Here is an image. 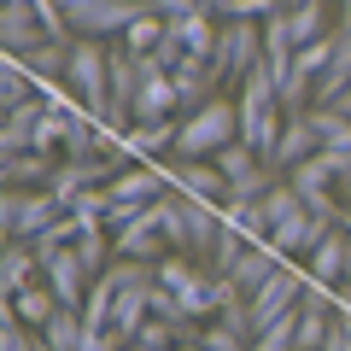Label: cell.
I'll list each match as a JSON object with an SVG mask.
<instances>
[{
  "label": "cell",
  "mask_w": 351,
  "mask_h": 351,
  "mask_svg": "<svg viewBox=\"0 0 351 351\" xmlns=\"http://www.w3.org/2000/svg\"><path fill=\"white\" fill-rule=\"evenodd\" d=\"M158 211H164V240H170V252H188V258H199V252H205V258H211L217 234H223V205L164 193Z\"/></svg>",
  "instance_id": "cell-1"
},
{
  "label": "cell",
  "mask_w": 351,
  "mask_h": 351,
  "mask_svg": "<svg viewBox=\"0 0 351 351\" xmlns=\"http://www.w3.org/2000/svg\"><path fill=\"white\" fill-rule=\"evenodd\" d=\"M64 88L106 123V112H112V41L76 36L71 41V64H64Z\"/></svg>",
  "instance_id": "cell-2"
},
{
  "label": "cell",
  "mask_w": 351,
  "mask_h": 351,
  "mask_svg": "<svg viewBox=\"0 0 351 351\" xmlns=\"http://www.w3.org/2000/svg\"><path fill=\"white\" fill-rule=\"evenodd\" d=\"M240 141V106L234 100H205L199 112L182 117V135H176V158H217V152Z\"/></svg>",
  "instance_id": "cell-3"
},
{
  "label": "cell",
  "mask_w": 351,
  "mask_h": 351,
  "mask_svg": "<svg viewBox=\"0 0 351 351\" xmlns=\"http://www.w3.org/2000/svg\"><path fill=\"white\" fill-rule=\"evenodd\" d=\"M258 64H263V18H223V36L211 53L217 88H240Z\"/></svg>",
  "instance_id": "cell-4"
},
{
  "label": "cell",
  "mask_w": 351,
  "mask_h": 351,
  "mask_svg": "<svg viewBox=\"0 0 351 351\" xmlns=\"http://www.w3.org/2000/svg\"><path fill=\"white\" fill-rule=\"evenodd\" d=\"M71 36H94V41H117L135 18L152 12V0H59Z\"/></svg>",
  "instance_id": "cell-5"
},
{
  "label": "cell",
  "mask_w": 351,
  "mask_h": 351,
  "mask_svg": "<svg viewBox=\"0 0 351 351\" xmlns=\"http://www.w3.org/2000/svg\"><path fill=\"white\" fill-rule=\"evenodd\" d=\"M64 211H71V205H64L59 193H47V188H6L0 193V228H6V240L47 234Z\"/></svg>",
  "instance_id": "cell-6"
},
{
  "label": "cell",
  "mask_w": 351,
  "mask_h": 351,
  "mask_svg": "<svg viewBox=\"0 0 351 351\" xmlns=\"http://www.w3.org/2000/svg\"><path fill=\"white\" fill-rule=\"evenodd\" d=\"M164 252H170V240H164V211L158 205H147V211L135 217V223H123L112 234V258H141V263H158Z\"/></svg>",
  "instance_id": "cell-7"
},
{
  "label": "cell",
  "mask_w": 351,
  "mask_h": 351,
  "mask_svg": "<svg viewBox=\"0 0 351 351\" xmlns=\"http://www.w3.org/2000/svg\"><path fill=\"white\" fill-rule=\"evenodd\" d=\"M176 135H182V117H164V123H129L117 135V158L123 164H158L164 152H176Z\"/></svg>",
  "instance_id": "cell-8"
},
{
  "label": "cell",
  "mask_w": 351,
  "mask_h": 351,
  "mask_svg": "<svg viewBox=\"0 0 351 351\" xmlns=\"http://www.w3.org/2000/svg\"><path fill=\"white\" fill-rule=\"evenodd\" d=\"M164 170H170V188L182 193V199H205V205L228 199V176L217 170L211 158H170Z\"/></svg>",
  "instance_id": "cell-9"
},
{
  "label": "cell",
  "mask_w": 351,
  "mask_h": 351,
  "mask_svg": "<svg viewBox=\"0 0 351 351\" xmlns=\"http://www.w3.org/2000/svg\"><path fill=\"white\" fill-rule=\"evenodd\" d=\"M41 281H47V287L59 293V304H71V311H82L88 287H94V276H88V263H82V252H76V246L53 252V258L41 263Z\"/></svg>",
  "instance_id": "cell-10"
},
{
  "label": "cell",
  "mask_w": 351,
  "mask_h": 351,
  "mask_svg": "<svg viewBox=\"0 0 351 351\" xmlns=\"http://www.w3.org/2000/svg\"><path fill=\"white\" fill-rule=\"evenodd\" d=\"M328 228H339V223H328V217H316L311 205H299V211L287 217V223H276L269 228V246L281 252V258H311L316 246H322V234Z\"/></svg>",
  "instance_id": "cell-11"
},
{
  "label": "cell",
  "mask_w": 351,
  "mask_h": 351,
  "mask_svg": "<svg viewBox=\"0 0 351 351\" xmlns=\"http://www.w3.org/2000/svg\"><path fill=\"white\" fill-rule=\"evenodd\" d=\"M164 117H182V94L170 71H152L135 94V123H164Z\"/></svg>",
  "instance_id": "cell-12"
},
{
  "label": "cell",
  "mask_w": 351,
  "mask_h": 351,
  "mask_svg": "<svg viewBox=\"0 0 351 351\" xmlns=\"http://www.w3.org/2000/svg\"><path fill=\"white\" fill-rule=\"evenodd\" d=\"M281 263H287V258H281V252L269 246V240H252V246H246V258L234 263V276H228V281H234V293H240V299H252V293H258L263 281L276 276Z\"/></svg>",
  "instance_id": "cell-13"
},
{
  "label": "cell",
  "mask_w": 351,
  "mask_h": 351,
  "mask_svg": "<svg viewBox=\"0 0 351 351\" xmlns=\"http://www.w3.org/2000/svg\"><path fill=\"white\" fill-rule=\"evenodd\" d=\"M53 152H6V158H0V182H6V188H47L53 182Z\"/></svg>",
  "instance_id": "cell-14"
},
{
  "label": "cell",
  "mask_w": 351,
  "mask_h": 351,
  "mask_svg": "<svg viewBox=\"0 0 351 351\" xmlns=\"http://www.w3.org/2000/svg\"><path fill=\"white\" fill-rule=\"evenodd\" d=\"M6 311H12L24 328H36V334H41V328H47L53 316L64 311V304H59V293H53L47 281H29L24 293H12V299H6Z\"/></svg>",
  "instance_id": "cell-15"
},
{
  "label": "cell",
  "mask_w": 351,
  "mask_h": 351,
  "mask_svg": "<svg viewBox=\"0 0 351 351\" xmlns=\"http://www.w3.org/2000/svg\"><path fill=\"white\" fill-rule=\"evenodd\" d=\"M170 36H176V47L188 53V59H211L217 36H223V18L217 12H193V18H182V24H170Z\"/></svg>",
  "instance_id": "cell-16"
},
{
  "label": "cell",
  "mask_w": 351,
  "mask_h": 351,
  "mask_svg": "<svg viewBox=\"0 0 351 351\" xmlns=\"http://www.w3.org/2000/svg\"><path fill=\"white\" fill-rule=\"evenodd\" d=\"M346 258H351V234H346V228H328L322 246L304 258V263H311V281H322V287L346 281Z\"/></svg>",
  "instance_id": "cell-17"
},
{
  "label": "cell",
  "mask_w": 351,
  "mask_h": 351,
  "mask_svg": "<svg viewBox=\"0 0 351 351\" xmlns=\"http://www.w3.org/2000/svg\"><path fill=\"white\" fill-rule=\"evenodd\" d=\"M316 147H322V141H316V129H311V117L299 112V117H287V129H281V141H276V152H269V164H276V170L287 176L293 164H304V158H311Z\"/></svg>",
  "instance_id": "cell-18"
},
{
  "label": "cell",
  "mask_w": 351,
  "mask_h": 351,
  "mask_svg": "<svg viewBox=\"0 0 351 351\" xmlns=\"http://www.w3.org/2000/svg\"><path fill=\"white\" fill-rule=\"evenodd\" d=\"M29 281H41V258L29 240H6V252H0V287H6V299L12 293H24Z\"/></svg>",
  "instance_id": "cell-19"
},
{
  "label": "cell",
  "mask_w": 351,
  "mask_h": 351,
  "mask_svg": "<svg viewBox=\"0 0 351 351\" xmlns=\"http://www.w3.org/2000/svg\"><path fill=\"white\" fill-rule=\"evenodd\" d=\"M41 112H47V100H29V106H18V112H6L0 117V158L6 152H29V141H36V123H41Z\"/></svg>",
  "instance_id": "cell-20"
},
{
  "label": "cell",
  "mask_w": 351,
  "mask_h": 351,
  "mask_svg": "<svg viewBox=\"0 0 351 351\" xmlns=\"http://www.w3.org/2000/svg\"><path fill=\"white\" fill-rule=\"evenodd\" d=\"M311 129H316V141H322L328 152H351V117L339 112V106H311Z\"/></svg>",
  "instance_id": "cell-21"
},
{
  "label": "cell",
  "mask_w": 351,
  "mask_h": 351,
  "mask_svg": "<svg viewBox=\"0 0 351 351\" xmlns=\"http://www.w3.org/2000/svg\"><path fill=\"white\" fill-rule=\"evenodd\" d=\"M287 24H293V41H299V47L334 36V24H328V0H299V6L287 12Z\"/></svg>",
  "instance_id": "cell-22"
},
{
  "label": "cell",
  "mask_w": 351,
  "mask_h": 351,
  "mask_svg": "<svg viewBox=\"0 0 351 351\" xmlns=\"http://www.w3.org/2000/svg\"><path fill=\"white\" fill-rule=\"evenodd\" d=\"M36 94H41V82L24 71V59H12V53H6V76H0V106H6V112H18V106H29Z\"/></svg>",
  "instance_id": "cell-23"
},
{
  "label": "cell",
  "mask_w": 351,
  "mask_h": 351,
  "mask_svg": "<svg viewBox=\"0 0 351 351\" xmlns=\"http://www.w3.org/2000/svg\"><path fill=\"white\" fill-rule=\"evenodd\" d=\"M276 164H258V170H246V176H234V182H228V199L223 205H252V199H263V193L276 188Z\"/></svg>",
  "instance_id": "cell-24"
},
{
  "label": "cell",
  "mask_w": 351,
  "mask_h": 351,
  "mask_svg": "<svg viewBox=\"0 0 351 351\" xmlns=\"http://www.w3.org/2000/svg\"><path fill=\"white\" fill-rule=\"evenodd\" d=\"M246 246H252V240L240 234L234 223H223V234H217V246H211V258H205V263H211L217 276H234V263L246 258Z\"/></svg>",
  "instance_id": "cell-25"
},
{
  "label": "cell",
  "mask_w": 351,
  "mask_h": 351,
  "mask_svg": "<svg viewBox=\"0 0 351 351\" xmlns=\"http://www.w3.org/2000/svg\"><path fill=\"white\" fill-rule=\"evenodd\" d=\"M82 311H71V304H64L59 316H53L47 328H41V339H47V346H59V351H82Z\"/></svg>",
  "instance_id": "cell-26"
},
{
  "label": "cell",
  "mask_w": 351,
  "mask_h": 351,
  "mask_svg": "<svg viewBox=\"0 0 351 351\" xmlns=\"http://www.w3.org/2000/svg\"><path fill=\"white\" fill-rule=\"evenodd\" d=\"M211 164H217V170L228 176V182H234V176H246V170H258V164H269V158H263L258 147H246V141H228V147L217 152Z\"/></svg>",
  "instance_id": "cell-27"
},
{
  "label": "cell",
  "mask_w": 351,
  "mask_h": 351,
  "mask_svg": "<svg viewBox=\"0 0 351 351\" xmlns=\"http://www.w3.org/2000/svg\"><path fill=\"white\" fill-rule=\"evenodd\" d=\"M299 304H304V299H299ZM293 334H299V311H287L281 322H269L246 351H299V346H293Z\"/></svg>",
  "instance_id": "cell-28"
},
{
  "label": "cell",
  "mask_w": 351,
  "mask_h": 351,
  "mask_svg": "<svg viewBox=\"0 0 351 351\" xmlns=\"http://www.w3.org/2000/svg\"><path fill=\"white\" fill-rule=\"evenodd\" d=\"M164 29H170V24H164L158 12H147V18H135V24H129V29H123V36H117V41H123L129 53H152V47H158V41H164Z\"/></svg>",
  "instance_id": "cell-29"
},
{
  "label": "cell",
  "mask_w": 351,
  "mask_h": 351,
  "mask_svg": "<svg viewBox=\"0 0 351 351\" xmlns=\"http://www.w3.org/2000/svg\"><path fill=\"white\" fill-rule=\"evenodd\" d=\"M299 188H293V182H276V188H269V193H263V223H269V228H276V223H287V217L293 211H299Z\"/></svg>",
  "instance_id": "cell-30"
},
{
  "label": "cell",
  "mask_w": 351,
  "mask_h": 351,
  "mask_svg": "<svg viewBox=\"0 0 351 351\" xmlns=\"http://www.w3.org/2000/svg\"><path fill=\"white\" fill-rule=\"evenodd\" d=\"M0 351H41V334L24 328L12 311H6V328H0Z\"/></svg>",
  "instance_id": "cell-31"
},
{
  "label": "cell",
  "mask_w": 351,
  "mask_h": 351,
  "mask_svg": "<svg viewBox=\"0 0 351 351\" xmlns=\"http://www.w3.org/2000/svg\"><path fill=\"white\" fill-rule=\"evenodd\" d=\"M152 12L164 18V24H182V18H193V12H205L199 0H152Z\"/></svg>",
  "instance_id": "cell-32"
},
{
  "label": "cell",
  "mask_w": 351,
  "mask_h": 351,
  "mask_svg": "<svg viewBox=\"0 0 351 351\" xmlns=\"http://www.w3.org/2000/svg\"><path fill=\"white\" fill-rule=\"evenodd\" d=\"M269 12H281V0H228L223 18H269Z\"/></svg>",
  "instance_id": "cell-33"
},
{
  "label": "cell",
  "mask_w": 351,
  "mask_h": 351,
  "mask_svg": "<svg viewBox=\"0 0 351 351\" xmlns=\"http://www.w3.org/2000/svg\"><path fill=\"white\" fill-rule=\"evenodd\" d=\"M339 193H351V152H346V164H339Z\"/></svg>",
  "instance_id": "cell-34"
},
{
  "label": "cell",
  "mask_w": 351,
  "mask_h": 351,
  "mask_svg": "<svg viewBox=\"0 0 351 351\" xmlns=\"http://www.w3.org/2000/svg\"><path fill=\"white\" fill-rule=\"evenodd\" d=\"M199 6H205V12H217V18L228 12V0H199Z\"/></svg>",
  "instance_id": "cell-35"
},
{
  "label": "cell",
  "mask_w": 351,
  "mask_h": 351,
  "mask_svg": "<svg viewBox=\"0 0 351 351\" xmlns=\"http://www.w3.org/2000/svg\"><path fill=\"white\" fill-rule=\"evenodd\" d=\"M293 6H299V0H281V12H293Z\"/></svg>",
  "instance_id": "cell-36"
}]
</instances>
